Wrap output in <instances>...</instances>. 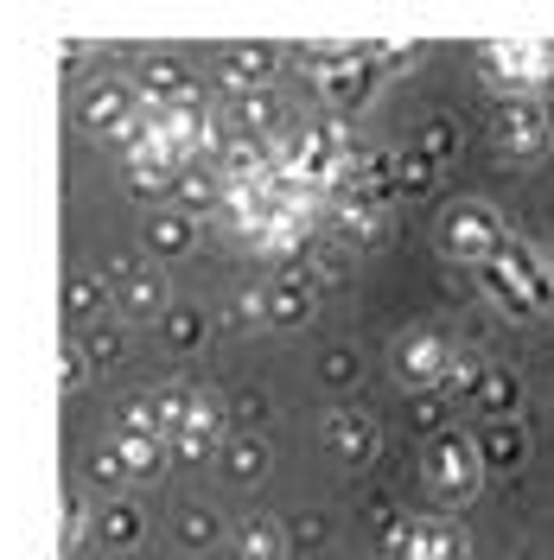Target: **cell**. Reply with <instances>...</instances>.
<instances>
[{
	"mask_svg": "<svg viewBox=\"0 0 554 560\" xmlns=\"http://www.w3.org/2000/svg\"><path fill=\"white\" fill-rule=\"evenodd\" d=\"M262 465H268V453L255 440H236L230 446V478H262Z\"/></svg>",
	"mask_w": 554,
	"mask_h": 560,
	"instance_id": "22",
	"label": "cell"
},
{
	"mask_svg": "<svg viewBox=\"0 0 554 560\" xmlns=\"http://www.w3.org/2000/svg\"><path fill=\"white\" fill-rule=\"evenodd\" d=\"M490 140H497L504 160H542L554 140V115L535 96H517V103H504L490 115Z\"/></svg>",
	"mask_w": 554,
	"mask_h": 560,
	"instance_id": "5",
	"label": "cell"
},
{
	"mask_svg": "<svg viewBox=\"0 0 554 560\" xmlns=\"http://www.w3.org/2000/svg\"><path fill=\"white\" fill-rule=\"evenodd\" d=\"M280 548H287V535H280L268 516H255V523L243 528V560H280Z\"/></svg>",
	"mask_w": 554,
	"mask_h": 560,
	"instance_id": "16",
	"label": "cell"
},
{
	"mask_svg": "<svg viewBox=\"0 0 554 560\" xmlns=\"http://www.w3.org/2000/svg\"><path fill=\"white\" fill-rule=\"evenodd\" d=\"M217 560H236V555H217Z\"/></svg>",
	"mask_w": 554,
	"mask_h": 560,
	"instance_id": "28",
	"label": "cell"
},
{
	"mask_svg": "<svg viewBox=\"0 0 554 560\" xmlns=\"http://www.w3.org/2000/svg\"><path fill=\"white\" fill-rule=\"evenodd\" d=\"M325 376H332V383H345V376H357V363L338 350V357H325Z\"/></svg>",
	"mask_w": 554,
	"mask_h": 560,
	"instance_id": "27",
	"label": "cell"
},
{
	"mask_svg": "<svg viewBox=\"0 0 554 560\" xmlns=\"http://www.w3.org/2000/svg\"><path fill=\"white\" fill-rule=\"evenodd\" d=\"M90 121H96V128L128 121V90H122V83H96V90H90Z\"/></svg>",
	"mask_w": 554,
	"mask_h": 560,
	"instance_id": "15",
	"label": "cell"
},
{
	"mask_svg": "<svg viewBox=\"0 0 554 560\" xmlns=\"http://www.w3.org/2000/svg\"><path fill=\"white\" fill-rule=\"evenodd\" d=\"M312 77L325 83V96L338 108H350L363 96V83H370V58H357V51H332V58H312Z\"/></svg>",
	"mask_w": 554,
	"mask_h": 560,
	"instance_id": "8",
	"label": "cell"
},
{
	"mask_svg": "<svg viewBox=\"0 0 554 560\" xmlns=\"http://www.w3.org/2000/svg\"><path fill=\"white\" fill-rule=\"evenodd\" d=\"M153 243L166 248V255H178V248H185V217H160V223H153Z\"/></svg>",
	"mask_w": 554,
	"mask_h": 560,
	"instance_id": "24",
	"label": "cell"
},
{
	"mask_svg": "<svg viewBox=\"0 0 554 560\" xmlns=\"http://www.w3.org/2000/svg\"><path fill=\"white\" fill-rule=\"evenodd\" d=\"M268 306H275L268 318H280V325H307V318H312V300L300 293V287H275V300H268Z\"/></svg>",
	"mask_w": 554,
	"mask_h": 560,
	"instance_id": "19",
	"label": "cell"
},
{
	"mask_svg": "<svg viewBox=\"0 0 554 560\" xmlns=\"http://www.w3.org/2000/svg\"><path fill=\"white\" fill-rule=\"evenodd\" d=\"M485 70L510 90H542L554 83V38H490Z\"/></svg>",
	"mask_w": 554,
	"mask_h": 560,
	"instance_id": "6",
	"label": "cell"
},
{
	"mask_svg": "<svg viewBox=\"0 0 554 560\" xmlns=\"http://www.w3.org/2000/svg\"><path fill=\"white\" fill-rule=\"evenodd\" d=\"M210 535H217V523H210L205 510H192V516H185V541H210Z\"/></svg>",
	"mask_w": 554,
	"mask_h": 560,
	"instance_id": "26",
	"label": "cell"
},
{
	"mask_svg": "<svg viewBox=\"0 0 554 560\" xmlns=\"http://www.w3.org/2000/svg\"><path fill=\"white\" fill-rule=\"evenodd\" d=\"M504 243H510V230H504V223H497V210L478 205V198L440 210V248H447L452 261L485 268V261H497V248H504Z\"/></svg>",
	"mask_w": 554,
	"mask_h": 560,
	"instance_id": "2",
	"label": "cell"
},
{
	"mask_svg": "<svg viewBox=\"0 0 554 560\" xmlns=\"http://www.w3.org/2000/svg\"><path fill=\"white\" fill-rule=\"evenodd\" d=\"M452 357H459V350H452L440 331H408V338L395 345V376L415 383V388H440L447 370H452Z\"/></svg>",
	"mask_w": 554,
	"mask_h": 560,
	"instance_id": "7",
	"label": "cell"
},
{
	"mask_svg": "<svg viewBox=\"0 0 554 560\" xmlns=\"http://www.w3.org/2000/svg\"><path fill=\"white\" fill-rule=\"evenodd\" d=\"M115 287H122V313L147 318L160 306V287H153V275H140V268H115Z\"/></svg>",
	"mask_w": 554,
	"mask_h": 560,
	"instance_id": "13",
	"label": "cell"
},
{
	"mask_svg": "<svg viewBox=\"0 0 554 560\" xmlns=\"http://www.w3.org/2000/svg\"><path fill=\"white\" fill-rule=\"evenodd\" d=\"M478 478H485V458H478V440L472 433H440L427 446V485H434V497L465 503L478 490Z\"/></svg>",
	"mask_w": 554,
	"mask_h": 560,
	"instance_id": "4",
	"label": "cell"
},
{
	"mask_svg": "<svg viewBox=\"0 0 554 560\" xmlns=\"http://www.w3.org/2000/svg\"><path fill=\"white\" fill-rule=\"evenodd\" d=\"M382 555L389 560H465V528L447 516H402L395 528H382Z\"/></svg>",
	"mask_w": 554,
	"mask_h": 560,
	"instance_id": "3",
	"label": "cell"
},
{
	"mask_svg": "<svg viewBox=\"0 0 554 560\" xmlns=\"http://www.w3.org/2000/svg\"><path fill=\"white\" fill-rule=\"evenodd\" d=\"M135 535H140V510H135V503H115V510L103 516V541L122 548V541H135Z\"/></svg>",
	"mask_w": 554,
	"mask_h": 560,
	"instance_id": "20",
	"label": "cell"
},
{
	"mask_svg": "<svg viewBox=\"0 0 554 560\" xmlns=\"http://www.w3.org/2000/svg\"><path fill=\"white\" fill-rule=\"evenodd\" d=\"M478 383H485V357H452V370H447V401H478Z\"/></svg>",
	"mask_w": 554,
	"mask_h": 560,
	"instance_id": "14",
	"label": "cell"
},
{
	"mask_svg": "<svg viewBox=\"0 0 554 560\" xmlns=\"http://www.w3.org/2000/svg\"><path fill=\"white\" fill-rule=\"evenodd\" d=\"M434 185V160L427 153H402L395 160V191H427Z\"/></svg>",
	"mask_w": 554,
	"mask_h": 560,
	"instance_id": "18",
	"label": "cell"
},
{
	"mask_svg": "<svg viewBox=\"0 0 554 560\" xmlns=\"http://www.w3.org/2000/svg\"><path fill=\"white\" fill-rule=\"evenodd\" d=\"M147 90H160V96H178V90H185V70L166 65V58H160V65H147Z\"/></svg>",
	"mask_w": 554,
	"mask_h": 560,
	"instance_id": "23",
	"label": "cell"
},
{
	"mask_svg": "<svg viewBox=\"0 0 554 560\" xmlns=\"http://www.w3.org/2000/svg\"><path fill=\"white\" fill-rule=\"evenodd\" d=\"M325 440H332V453L338 458H350V465H370L377 458V420L370 415H332L325 420Z\"/></svg>",
	"mask_w": 554,
	"mask_h": 560,
	"instance_id": "9",
	"label": "cell"
},
{
	"mask_svg": "<svg viewBox=\"0 0 554 560\" xmlns=\"http://www.w3.org/2000/svg\"><path fill=\"white\" fill-rule=\"evenodd\" d=\"M440 415H447V401H440V395H420V401H415V420H420V427H440Z\"/></svg>",
	"mask_w": 554,
	"mask_h": 560,
	"instance_id": "25",
	"label": "cell"
},
{
	"mask_svg": "<svg viewBox=\"0 0 554 560\" xmlns=\"http://www.w3.org/2000/svg\"><path fill=\"white\" fill-rule=\"evenodd\" d=\"M210 440H217V408H210V401H192V408L173 420V446L178 453H205Z\"/></svg>",
	"mask_w": 554,
	"mask_h": 560,
	"instance_id": "12",
	"label": "cell"
},
{
	"mask_svg": "<svg viewBox=\"0 0 554 560\" xmlns=\"http://www.w3.org/2000/svg\"><path fill=\"white\" fill-rule=\"evenodd\" d=\"M485 275V287H490V300H504L510 313H549L554 306V287H549V261L535 255V248H522L517 236L497 248V261H485L478 268Z\"/></svg>",
	"mask_w": 554,
	"mask_h": 560,
	"instance_id": "1",
	"label": "cell"
},
{
	"mask_svg": "<svg viewBox=\"0 0 554 560\" xmlns=\"http://www.w3.org/2000/svg\"><path fill=\"white\" fill-rule=\"evenodd\" d=\"M549 287H554V268H549Z\"/></svg>",
	"mask_w": 554,
	"mask_h": 560,
	"instance_id": "29",
	"label": "cell"
},
{
	"mask_svg": "<svg viewBox=\"0 0 554 560\" xmlns=\"http://www.w3.org/2000/svg\"><path fill=\"white\" fill-rule=\"evenodd\" d=\"M452 147H459V128H452V121H427V128H420V153H427L434 166L447 160Z\"/></svg>",
	"mask_w": 554,
	"mask_h": 560,
	"instance_id": "21",
	"label": "cell"
},
{
	"mask_svg": "<svg viewBox=\"0 0 554 560\" xmlns=\"http://www.w3.org/2000/svg\"><path fill=\"white\" fill-rule=\"evenodd\" d=\"M268 65H275V58H268V51H262V45H236V51H230V58H223V70H230V83H255V77H268Z\"/></svg>",
	"mask_w": 554,
	"mask_h": 560,
	"instance_id": "17",
	"label": "cell"
},
{
	"mask_svg": "<svg viewBox=\"0 0 554 560\" xmlns=\"http://www.w3.org/2000/svg\"><path fill=\"white\" fill-rule=\"evenodd\" d=\"M485 420H510L517 415V376L510 370H497V363H485V383H478V401H472Z\"/></svg>",
	"mask_w": 554,
	"mask_h": 560,
	"instance_id": "11",
	"label": "cell"
},
{
	"mask_svg": "<svg viewBox=\"0 0 554 560\" xmlns=\"http://www.w3.org/2000/svg\"><path fill=\"white\" fill-rule=\"evenodd\" d=\"M522 453H529V440H522L517 415L478 427V458H485V465H522Z\"/></svg>",
	"mask_w": 554,
	"mask_h": 560,
	"instance_id": "10",
	"label": "cell"
}]
</instances>
